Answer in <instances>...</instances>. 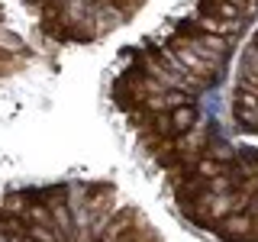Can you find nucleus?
Returning <instances> with one entry per match:
<instances>
[{
  "label": "nucleus",
  "instance_id": "f257e3e1",
  "mask_svg": "<svg viewBox=\"0 0 258 242\" xmlns=\"http://www.w3.org/2000/svg\"><path fill=\"white\" fill-rule=\"evenodd\" d=\"M213 232H220V239L226 242H242L258 236V216L255 213H229L213 226Z\"/></svg>",
  "mask_w": 258,
  "mask_h": 242
}]
</instances>
